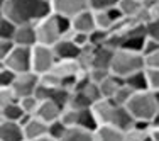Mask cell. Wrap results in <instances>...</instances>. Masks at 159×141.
<instances>
[{"label":"cell","instance_id":"20","mask_svg":"<svg viewBox=\"0 0 159 141\" xmlns=\"http://www.w3.org/2000/svg\"><path fill=\"white\" fill-rule=\"evenodd\" d=\"M124 83L122 78L119 77H113V75L108 73V77L105 80H102L100 83H98V90H100V95L102 99H112L113 94L117 92V89H119L120 85Z\"/></svg>","mask_w":159,"mask_h":141},{"label":"cell","instance_id":"2","mask_svg":"<svg viewBox=\"0 0 159 141\" xmlns=\"http://www.w3.org/2000/svg\"><path fill=\"white\" fill-rule=\"evenodd\" d=\"M90 109L98 126H113L120 131H127L134 126V119L127 112V109L113 104L110 99H100Z\"/></svg>","mask_w":159,"mask_h":141},{"label":"cell","instance_id":"24","mask_svg":"<svg viewBox=\"0 0 159 141\" xmlns=\"http://www.w3.org/2000/svg\"><path fill=\"white\" fill-rule=\"evenodd\" d=\"M124 85L129 87L132 92H142V90H147L146 78H144V71L139 70V71H135V73L125 77L124 78Z\"/></svg>","mask_w":159,"mask_h":141},{"label":"cell","instance_id":"35","mask_svg":"<svg viewBox=\"0 0 159 141\" xmlns=\"http://www.w3.org/2000/svg\"><path fill=\"white\" fill-rule=\"evenodd\" d=\"M144 36L151 37V39H159V19H152V21L142 22Z\"/></svg>","mask_w":159,"mask_h":141},{"label":"cell","instance_id":"40","mask_svg":"<svg viewBox=\"0 0 159 141\" xmlns=\"http://www.w3.org/2000/svg\"><path fill=\"white\" fill-rule=\"evenodd\" d=\"M68 39L71 41V43L75 44V46H78L80 49H83L85 46H88V34H83V32H73L68 36Z\"/></svg>","mask_w":159,"mask_h":141},{"label":"cell","instance_id":"28","mask_svg":"<svg viewBox=\"0 0 159 141\" xmlns=\"http://www.w3.org/2000/svg\"><path fill=\"white\" fill-rule=\"evenodd\" d=\"M37 82H39V85L48 87V89H58V87H61V77H58L52 70L37 75Z\"/></svg>","mask_w":159,"mask_h":141},{"label":"cell","instance_id":"13","mask_svg":"<svg viewBox=\"0 0 159 141\" xmlns=\"http://www.w3.org/2000/svg\"><path fill=\"white\" fill-rule=\"evenodd\" d=\"M52 53H54L56 60H76L80 56V49L78 46H75L68 37H61L58 39L54 44L51 46Z\"/></svg>","mask_w":159,"mask_h":141},{"label":"cell","instance_id":"22","mask_svg":"<svg viewBox=\"0 0 159 141\" xmlns=\"http://www.w3.org/2000/svg\"><path fill=\"white\" fill-rule=\"evenodd\" d=\"M25 116H27V114H24V110L20 109V105H19L17 102L2 107V119L3 121H10V123L20 124V121L24 119Z\"/></svg>","mask_w":159,"mask_h":141},{"label":"cell","instance_id":"1","mask_svg":"<svg viewBox=\"0 0 159 141\" xmlns=\"http://www.w3.org/2000/svg\"><path fill=\"white\" fill-rule=\"evenodd\" d=\"M2 14L16 26L34 24L51 14V7L49 0H5L2 5Z\"/></svg>","mask_w":159,"mask_h":141},{"label":"cell","instance_id":"31","mask_svg":"<svg viewBox=\"0 0 159 141\" xmlns=\"http://www.w3.org/2000/svg\"><path fill=\"white\" fill-rule=\"evenodd\" d=\"M132 94H134V92H132L129 87H125V85L122 83V85L117 89V92L113 94V97L110 99V100L113 102V104H117V105H122V107H125V104L129 102V99H130Z\"/></svg>","mask_w":159,"mask_h":141},{"label":"cell","instance_id":"50","mask_svg":"<svg viewBox=\"0 0 159 141\" xmlns=\"http://www.w3.org/2000/svg\"><path fill=\"white\" fill-rule=\"evenodd\" d=\"M3 2H5V0H3Z\"/></svg>","mask_w":159,"mask_h":141},{"label":"cell","instance_id":"26","mask_svg":"<svg viewBox=\"0 0 159 141\" xmlns=\"http://www.w3.org/2000/svg\"><path fill=\"white\" fill-rule=\"evenodd\" d=\"M93 24H95V29H100V31H110L113 27V22L108 17L107 10H95L93 12Z\"/></svg>","mask_w":159,"mask_h":141},{"label":"cell","instance_id":"43","mask_svg":"<svg viewBox=\"0 0 159 141\" xmlns=\"http://www.w3.org/2000/svg\"><path fill=\"white\" fill-rule=\"evenodd\" d=\"M142 65H144V68H159V51L151 53V55H144Z\"/></svg>","mask_w":159,"mask_h":141},{"label":"cell","instance_id":"18","mask_svg":"<svg viewBox=\"0 0 159 141\" xmlns=\"http://www.w3.org/2000/svg\"><path fill=\"white\" fill-rule=\"evenodd\" d=\"M115 7L119 9L120 16L124 19H135L137 21L142 10V2L141 0H119Z\"/></svg>","mask_w":159,"mask_h":141},{"label":"cell","instance_id":"46","mask_svg":"<svg viewBox=\"0 0 159 141\" xmlns=\"http://www.w3.org/2000/svg\"><path fill=\"white\" fill-rule=\"evenodd\" d=\"M32 141H54V139L49 138L48 134H44V136H41V138H36V139H32Z\"/></svg>","mask_w":159,"mask_h":141},{"label":"cell","instance_id":"5","mask_svg":"<svg viewBox=\"0 0 159 141\" xmlns=\"http://www.w3.org/2000/svg\"><path fill=\"white\" fill-rule=\"evenodd\" d=\"M56 63V56L51 46L44 44H34L31 48V71L36 75L51 71Z\"/></svg>","mask_w":159,"mask_h":141},{"label":"cell","instance_id":"29","mask_svg":"<svg viewBox=\"0 0 159 141\" xmlns=\"http://www.w3.org/2000/svg\"><path fill=\"white\" fill-rule=\"evenodd\" d=\"M70 94H71L70 90L63 89V87H58V89H52V90H51V95H49L48 100L56 102L59 107L64 109V107L68 105V99H70Z\"/></svg>","mask_w":159,"mask_h":141},{"label":"cell","instance_id":"16","mask_svg":"<svg viewBox=\"0 0 159 141\" xmlns=\"http://www.w3.org/2000/svg\"><path fill=\"white\" fill-rule=\"evenodd\" d=\"M52 71L58 77L66 78V77H76L80 71H83V68L80 66L78 60H56Z\"/></svg>","mask_w":159,"mask_h":141},{"label":"cell","instance_id":"47","mask_svg":"<svg viewBox=\"0 0 159 141\" xmlns=\"http://www.w3.org/2000/svg\"><path fill=\"white\" fill-rule=\"evenodd\" d=\"M5 70V63H3V60H0V71Z\"/></svg>","mask_w":159,"mask_h":141},{"label":"cell","instance_id":"3","mask_svg":"<svg viewBox=\"0 0 159 141\" xmlns=\"http://www.w3.org/2000/svg\"><path fill=\"white\" fill-rule=\"evenodd\" d=\"M125 109L134 121L149 123L159 117V92H152V90L134 92L125 104Z\"/></svg>","mask_w":159,"mask_h":141},{"label":"cell","instance_id":"12","mask_svg":"<svg viewBox=\"0 0 159 141\" xmlns=\"http://www.w3.org/2000/svg\"><path fill=\"white\" fill-rule=\"evenodd\" d=\"M12 43L16 46H25V48H32L36 41V29L34 24H19L16 26V32L12 36Z\"/></svg>","mask_w":159,"mask_h":141},{"label":"cell","instance_id":"27","mask_svg":"<svg viewBox=\"0 0 159 141\" xmlns=\"http://www.w3.org/2000/svg\"><path fill=\"white\" fill-rule=\"evenodd\" d=\"M147 90L159 92V68H142Z\"/></svg>","mask_w":159,"mask_h":141},{"label":"cell","instance_id":"7","mask_svg":"<svg viewBox=\"0 0 159 141\" xmlns=\"http://www.w3.org/2000/svg\"><path fill=\"white\" fill-rule=\"evenodd\" d=\"M3 63H5L7 70H10L14 75L31 71V48L14 44L9 55L3 58Z\"/></svg>","mask_w":159,"mask_h":141},{"label":"cell","instance_id":"19","mask_svg":"<svg viewBox=\"0 0 159 141\" xmlns=\"http://www.w3.org/2000/svg\"><path fill=\"white\" fill-rule=\"evenodd\" d=\"M93 138L95 141H124V131L113 126H97Z\"/></svg>","mask_w":159,"mask_h":141},{"label":"cell","instance_id":"25","mask_svg":"<svg viewBox=\"0 0 159 141\" xmlns=\"http://www.w3.org/2000/svg\"><path fill=\"white\" fill-rule=\"evenodd\" d=\"M97 121L93 117L92 109H83L78 112V121H76V128H83L88 129V131H95L97 129Z\"/></svg>","mask_w":159,"mask_h":141},{"label":"cell","instance_id":"23","mask_svg":"<svg viewBox=\"0 0 159 141\" xmlns=\"http://www.w3.org/2000/svg\"><path fill=\"white\" fill-rule=\"evenodd\" d=\"M70 109H76V110H83V109H90L92 107V102L88 100L85 94L81 90H73L70 94V99H68V105Z\"/></svg>","mask_w":159,"mask_h":141},{"label":"cell","instance_id":"21","mask_svg":"<svg viewBox=\"0 0 159 141\" xmlns=\"http://www.w3.org/2000/svg\"><path fill=\"white\" fill-rule=\"evenodd\" d=\"M58 141H95V138H93V131L75 126V128H68Z\"/></svg>","mask_w":159,"mask_h":141},{"label":"cell","instance_id":"38","mask_svg":"<svg viewBox=\"0 0 159 141\" xmlns=\"http://www.w3.org/2000/svg\"><path fill=\"white\" fill-rule=\"evenodd\" d=\"M88 2V9L90 10H107V9H112V7L117 5L119 0H86Z\"/></svg>","mask_w":159,"mask_h":141},{"label":"cell","instance_id":"4","mask_svg":"<svg viewBox=\"0 0 159 141\" xmlns=\"http://www.w3.org/2000/svg\"><path fill=\"white\" fill-rule=\"evenodd\" d=\"M142 68L144 65H142L141 53H134V51H129V49H115L110 66H108V71L113 77H119L124 80L125 77L142 70Z\"/></svg>","mask_w":159,"mask_h":141},{"label":"cell","instance_id":"36","mask_svg":"<svg viewBox=\"0 0 159 141\" xmlns=\"http://www.w3.org/2000/svg\"><path fill=\"white\" fill-rule=\"evenodd\" d=\"M17 100H19L17 95L14 94V90L10 89V87H0V107L10 105Z\"/></svg>","mask_w":159,"mask_h":141},{"label":"cell","instance_id":"51","mask_svg":"<svg viewBox=\"0 0 159 141\" xmlns=\"http://www.w3.org/2000/svg\"><path fill=\"white\" fill-rule=\"evenodd\" d=\"M141 2H142V0H141Z\"/></svg>","mask_w":159,"mask_h":141},{"label":"cell","instance_id":"11","mask_svg":"<svg viewBox=\"0 0 159 141\" xmlns=\"http://www.w3.org/2000/svg\"><path fill=\"white\" fill-rule=\"evenodd\" d=\"M63 112V107H59L56 102L52 100H41L39 104H37V109L34 110L32 116L37 117L39 121H43V123H52V121L59 119V116H61Z\"/></svg>","mask_w":159,"mask_h":141},{"label":"cell","instance_id":"17","mask_svg":"<svg viewBox=\"0 0 159 141\" xmlns=\"http://www.w3.org/2000/svg\"><path fill=\"white\" fill-rule=\"evenodd\" d=\"M0 141H24L20 124L0 119Z\"/></svg>","mask_w":159,"mask_h":141},{"label":"cell","instance_id":"42","mask_svg":"<svg viewBox=\"0 0 159 141\" xmlns=\"http://www.w3.org/2000/svg\"><path fill=\"white\" fill-rule=\"evenodd\" d=\"M124 141H146V131L130 128L127 131H124Z\"/></svg>","mask_w":159,"mask_h":141},{"label":"cell","instance_id":"14","mask_svg":"<svg viewBox=\"0 0 159 141\" xmlns=\"http://www.w3.org/2000/svg\"><path fill=\"white\" fill-rule=\"evenodd\" d=\"M115 49L108 46H97L92 49V56H90V68H103L108 70L112 61V56Z\"/></svg>","mask_w":159,"mask_h":141},{"label":"cell","instance_id":"39","mask_svg":"<svg viewBox=\"0 0 159 141\" xmlns=\"http://www.w3.org/2000/svg\"><path fill=\"white\" fill-rule=\"evenodd\" d=\"M83 94L88 97V100L92 102V105L95 104L97 100H100L102 99V95H100V90H98V85H95V83H92V82H88L85 87H83V90H81Z\"/></svg>","mask_w":159,"mask_h":141},{"label":"cell","instance_id":"10","mask_svg":"<svg viewBox=\"0 0 159 141\" xmlns=\"http://www.w3.org/2000/svg\"><path fill=\"white\" fill-rule=\"evenodd\" d=\"M20 128H22V136H24L25 141H32L36 138H41V136L46 134L48 124L39 121L34 116H25L24 119L20 121Z\"/></svg>","mask_w":159,"mask_h":141},{"label":"cell","instance_id":"48","mask_svg":"<svg viewBox=\"0 0 159 141\" xmlns=\"http://www.w3.org/2000/svg\"><path fill=\"white\" fill-rule=\"evenodd\" d=\"M0 119H2V107H0Z\"/></svg>","mask_w":159,"mask_h":141},{"label":"cell","instance_id":"15","mask_svg":"<svg viewBox=\"0 0 159 141\" xmlns=\"http://www.w3.org/2000/svg\"><path fill=\"white\" fill-rule=\"evenodd\" d=\"M71 21V31L73 32H83V34H90L95 29V24H93V12L90 9L83 10V12L76 14Z\"/></svg>","mask_w":159,"mask_h":141},{"label":"cell","instance_id":"6","mask_svg":"<svg viewBox=\"0 0 159 141\" xmlns=\"http://www.w3.org/2000/svg\"><path fill=\"white\" fill-rule=\"evenodd\" d=\"M34 29H36V41H37L36 44L52 46L58 39H61V34L58 31V24H56V17L52 14H48L46 17L34 22Z\"/></svg>","mask_w":159,"mask_h":141},{"label":"cell","instance_id":"49","mask_svg":"<svg viewBox=\"0 0 159 141\" xmlns=\"http://www.w3.org/2000/svg\"><path fill=\"white\" fill-rule=\"evenodd\" d=\"M3 16V14H2V9H0V17H2Z\"/></svg>","mask_w":159,"mask_h":141},{"label":"cell","instance_id":"37","mask_svg":"<svg viewBox=\"0 0 159 141\" xmlns=\"http://www.w3.org/2000/svg\"><path fill=\"white\" fill-rule=\"evenodd\" d=\"M108 73H110V71H108V70H103V68H88V70H86L88 80H90L92 83H95V85H98L102 80L107 78Z\"/></svg>","mask_w":159,"mask_h":141},{"label":"cell","instance_id":"32","mask_svg":"<svg viewBox=\"0 0 159 141\" xmlns=\"http://www.w3.org/2000/svg\"><path fill=\"white\" fill-rule=\"evenodd\" d=\"M17 104L20 105V109L24 110V114H27V116H32L34 110L37 109V104H39V100H37L34 95H25V97H20V99H19Z\"/></svg>","mask_w":159,"mask_h":141},{"label":"cell","instance_id":"34","mask_svg":"<svg viewBox=\"0 0 159 141\" xmlns=\"http://www.w3.org/2000/svg\"><path fill=\"white\" fill-rule=\"evenodd\" d=\"M108 37V31H100V29H93L92 32L88 34V44L93 48L97 46H103L105 41Z\"/></svg>","mask_w":159,"mask_h":141},{"label":"cell","instance_id":"30","mask_svg":"<svg viewBox=\"0 0 159 141\" xmlns=\"http://www.w3.org/2000/svg\"><path fill=\"white\" fill-rule=\"evenodd\" d=\"M66 126L63 124V121L61 119H56V121H52V123H49L48 124V129H46V134L49 136V138H52L54 141H58L61 136L66 133Z\"/></svg>","mask_w":159,"mask_h":141},{"label":"cell","instance_id":"44","mask_svg":"<svg viewBox=\"0 0 159 141\" xmlns=\"http://www.w3.org/2000/svg\"><path fill=\"white\" fill-rule=\"evenodd\" d=\"M14 80V73L10 70H2L0 71V87H10V83H12Z\"/></svg>","mask_w":159,"mask_h":141},{"label":"cell","instance_id":"33","mask_svg":"<svg viewBox=\"0 0 159 141\" xmlns=\"http://www.w3.org/2000/svg\"><path fill=\"white\" fill-rule=\"evenodd\" d=\"M16 32V24L12 21H9L7 17H0V39L12 41V36Z\"/></svg>","mask_w":159,"mask_h":141},{"label":"cell","instance_id":"9","mask_svg":"<svg viewBox=\"0 0 159 141\" xmlns=\"http://www.w3.org/2000/svg\"><path fill=\"white\" fill-rule=\"evenodd\" d=\"M36 87H37V75L32 73V71L14 75V80L10 83V89L14 90L17 99L25 97V95H32Z\"/></svg>","mask_w":159,"mask_h":141},{"label":"cell","instance_id":"8","mask_svg":"<svg viewBox=\"0 0 159 141\" xmlns=\"http://www.w3.org/2000/svg\"><path fill=\"white\" fill-rule=\"evenodd\" d=\"M49 7H51V14L54 16L73 19L76 14L88 9V2L86 0H49Z\"/></svg>","mask_w":159,"mask_h":141},{"label":"cell","instance_id":"41","mask_svg":"<svg viewBox=\"0 0 159 141\" xmlns=\"http://www.w3.org/2000/svg\"><path fill=\"white\" fill-rule=\"evenodd\" d=\"M159 51V39H151V37H146L141 49V55H151V53H157Z\"/></svg>","mask_w":159,"mask_h":141},{"label":"cell","instance_id":"52","mask_svg":"<svg viewBox=\"0 0 159 141\" xmlns=\"http://www.w3.org/2000/svg\"><path fill=\"white\" fill-rule=\"evenodd\" d=\"M24 141H25V139H24Z\"/></svg>","mask_w":159,"mask_h":141},{"label":"cell","instance_id":"45","mask_svg":"<svg viewBox=\"0 0 159 141\" xmlns=\"http://www.w3.org/2000/svg\"><path fill=\"white\" fill-rule=\"evenodd\" d=\"M14 43L12 41H7V39H0V60H3L7 55H9V51L12 49Z\"/></svg>","mask_w":159,"mask_h":141}]
</instances>
